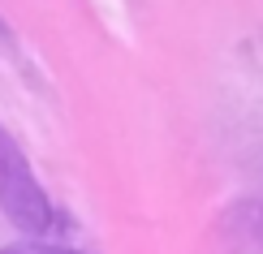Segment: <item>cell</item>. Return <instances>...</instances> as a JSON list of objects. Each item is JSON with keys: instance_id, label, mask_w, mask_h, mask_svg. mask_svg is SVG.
Masks as SVG:
<instances>
[{"instance_id": "6da1fadb", "label": "cell", "mask_w": 263, "mask_h": 254, "mask_svg": "<svg viewBox=\"0 0 263 254\" xmlns=\"http://www.w3.org/2000/svg\"><path fill=\"white\" fill-rule=\"evenodd\" d=\"M0 207H5V216L30 237H39V233L52 228V203H48L43 185L35 181L22 147L13 142V134H9L5 125H0Z\"/></svg>"}, {"instance_id": "7a4b0ae2", "label": "cell", "mask_w": 263, "mask_h": 254, "mask_svg": "<svg viewBox=\"0 0 263 254\" xmlns=\"http://www.w3.org/2000/svg\"><path fill=\"white\" fill-rule=\"evenodd\" d=\"M0 254H73V250H65V246H43V241H22V246H5Z\"/></svg>"}]
</instances>
